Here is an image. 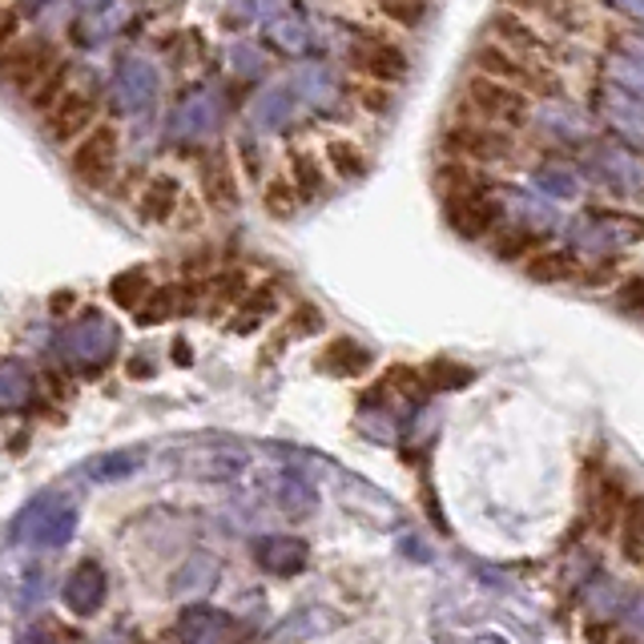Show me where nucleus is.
Listing matches in <instances>:
<instances>
[{"instance_id": "nucleus-16", "label": "nucleus", "mask_w": 644, "mask_h": 644, "mask_svg": "<svg viewBox=\"0 0 644 644\" xmlns=\"http://www.w3.org/2000/svg\"><path fill=\"white\" fill-rule=\"evenodd\" d=\"M226 613L222 608H210V604H190L186 613H178V624H174V633H178L181 644H214L218 636L226 633Z\"/></svg>"}, {"instance_id": "nucleus-25", "label": "nucleus", "mask_w": 644, "mask_h": 644, "mask_svg": "<svg viewBox=\"0 0 644 644\" xmlns=\"http://www.w3.org/2000/svg\"><path fill=\"white\" fill-rule=\"evenodd\" d=\"M295 113V89H270L266 97H258L254 106V126L258 129H283Z\"/></svg>"}, {"instance_id": "nucleus-46", "label": "nucleus", "mask_w": 644, "mask_h": 644, "mask_svg": "<svg viewBox=\"0 0 644 644\" xmlns=\"http://www.w3.org/2000/svg\"><path fill=\"white\" fill-rule=\"evenodd\" d=\"M387 17H395V21H419L423 9H387Z\"/></svg>"}, {"instance_id": "nucleus-12", "label": "nucleus", "mask_w": 644, "mask_h": 644, "mask_svg": "<svg viewBox=\"0 0 644 644\" xmlns=\"http://www.w3.org/2000/svg\"><path fill=\"white\" fill-rule=\"evenodd\" d=\"M572 238H576L584 250H613V246L641 238V230H636V222H621V218H608V214H588L584 222H576Z\"/></svg>"}, {"instance_id": "nucleus-38", "label": "nucleus", "mask_w": 644, "mask_h": 644, "mask_svg": "<svg viewBox=\"0 0 644 644\" xmlns=\"http://www.w3.org/2000/svg\"><path fill=\"white\" fill-rule=\"evenodd\" d=\"M592 516H596V528H601V532H608V528H613V519L621 516V492H616V484H613V479L604 484L601 499L592 504Z\"/></svg>"}, {"instance_id": "nucleus-43", "label": "nucleus", "mask_w": 644, "mask_h": 644, "mask_svg": "<svg viewBox=\"0 0 644 644\" xmlns=\"http://www.w3.org/2000/svg\"><path fill=\"white\" fill-rule=\"evenodd\" d=\"M624 310H633V315H644V278H633V283L624 286L621 295H616Z\"/></svg>"}, {"instance_id": "nucleus-21", "label": "nucleus", "mask_w": 644, "mask_h": 644, "mask_svg": "<svg viewBox=\"0 0 644 644\" xmlns=\"http://www.w3.org/2000/svg\"><path fill=\"white\" fill-rule=\"evenodd\" d=\"M608 77H613L621 93L644 101V44H624L621 53L608 61Z\"/></svg>"}, {"instance_id": "nucleus-2", "label": "nucleus", "mask_w": 644, "mask_h": 644, "mask_svg": "<svg viewBox=\"0 0 644 644\" xmlns=\"http://www.w3.org/2000/svg\"><path fill=\"white\" fill-rule=\"evenodd\" d=\"M467 97V109L484 121V126H524L532 113L528 97L519 93V89H507L499 81H487V77H476V81H467L464 89Z\"/></svg>"}, {"instance_id": "nucleus-6", "label": "nucleus", "mask_w": 644, "mask_h": 644, "mask_svg": "<svg viewBox=\"0 0 644 644\" xmlns=\"http://www.w3.org/2000/svg\"><path fill=\"white\" fill-rule=\"evenodd\" d=\"M117 166V129L113 126H97L89 138L77 146L73 153V174L85 181V186H106L109 174Z\"/></svg>"}, {"instance_id": "nucleus-27", "label": "nucleus", "mask_w": 644, "mask_h": 644, "mask_svg": "<svg viewBox=\"0 0 644 644\" xmlns=\"http://www.w3.org/2000/svg\"><path fill=\"white\" fill-rule=\"evenodd\" d=\"M278 504L290 512V516H310L315 512V504H318V492H315V484H307V479L298 476V472H286L283 476V484H278Z\"/></svg>"}, {"instance_id": "nucleus-8", "label": "nucleus", "mask_w": 644, "mask_h": 644, "mask_svg": "<svg viewBox=\"0 0 644 644\" xmlns=\"http://www.w3.org/2000/svg\"><path fill=\"white\" fill-rule=\"evenodd\" d=\"M218 117H222L218 97H214L210 89H198V93H190L178 109H174V117H169V133L181 141H198V138H206V133L218 129Z\"/></svg>"}, {"instance_id": "nucleus-1", "label": "nucleus", "mask_w": 644, "mask_h": 644, "mask_svg": "<svg viewBox=\"0 0 644 644\" xmlns=\"http://www.w3.org/2000/svg\"><path fill=\"white\" fill-rule=\"evenodd\" d=\"M77 532V507L73 499L44 492L37 496L21 516H17V539H24L29 548H65Z\"/></svg>"}, {"instance_id": "nucleus-22", "label": "nucleus", "mask_w": 644, "mask_h": 644, "mask_svg": "<svg viewBox=\"0 0 644 644\" xmlns=\"http://www.w3.org/2000/svg\"><path fill=\"white\" fill-rule=\"evenodd\" d=\"M318 367L330 370V375H343V379H350V375H359V370L370 367V355L367 347H359V343H350V338H338V343H330L327 355L318 359Z\"/></svg>"}, {"instance_id": "nucleus-10", "label": "nucleus", "mask_w": 644, "mask_h": 644, "mask_svg": "<svg viewBox=\"0 0 644 644\" xmlns=\"http://www.w3.org/2000/svg\"><path fill=\"white\" fill-rule=\"evenodd\" d=\"M447 149H452L455 158L464 161H504L507 153H512V141L499 133V129H484V126H464L455 129V133H447Z\"/></svg>"}, {"instance_id": "nucleus-35", "label": "nucleus", "mask_w": 644, "mask_h": 644, "mask_svg": "<svg viewBox=\"0 0 644 644\" xmlns=\"http://www.w3.org/2000/svg\"><path fill=\"white\" fill-rule=\"evenodd\" d=\"M427 383H432V387H439V392H459V387H467V383H472V370L459 367V363L439 359V363H432V367H427Z\"/></svg>"}, {"instance_id": "nucleus-34", "label": "nucleus", "mask_w": 644, "mask_h": 644, "mask_svg": "<svg viewBox=\"0 0 644 644\" xmlns=\"http://www.w3.org/2000/svg\"><path fill=\"white\" fill-rule=\"evenodd\" d=\"M327 161L338 169V178H363L367 174V161H363V153L350 141H330Z\"/></svg>"}, {"instance_id": "nucleus-3", "label": "nucleus", "mask_w": 644, "mask_h": 644, "mask_svg": "<svg viewBox=\"0 0 644 644\" xmlns=\"http://www.w3.org/2000/svg\"><path fill=\"white\" fill-rule=\"evenodd\" d=\"M584 169L621 198H644V158L628 146H596Z\"/></svg>"}, {"instance_id": "nucleus-45", "label": "nucleus", "mask_w": 644, "mask_h": 644, "mask_svg": "<svg viewBox=\"0 0 644 644\" xmlns=\"http://www.w3.org/2000/svg\"><path fill=\"white\" fill-rule=\"evenodd\" d=\"M234 61H242L238 65V69H242V73H258V69H262V61H258V57H254V49H234Z\"/></svg>"}, {"instance_id": "nucleus-18", "label": "nucleus", "mask_w": 644, "mask_h": 644, "mask_svg": "<svg viewBox=\"0 0 644 644\" xmlns=\"http://www.w3.org/2000/svg\"><path fill=\"white\" fill-rule=\"evenodd\" d=\"M355 61H359L367 73L383 77V81H399V77L407 73V57H403L395 44L379 41V37H367V41H359V49H355Z\"/></svg>"}, {"instance_id": "nucleus-24", "label": "nucleus", "mask_w": 644, "mask_h": 644, "mask_svg": "<svg viewBox=\"0 0 644 644\" xmlns=\"http://www.w3.org/2000/svg\"><path fill=\"white\" fill-rule=\"evenodd\" d=\"M608 117H613V126L621 129V133L644 141V101L641 97H628V93H621V89H613V93H608Z\"/></svg>"}, {"instance_id": "nucleus-11", "label": "nucleus", "mask_w": 644, "mask_h": 644, "mask_svg": "<svg viewBox=\"0 0 644 644\" xmlns=\"http://www.w3.org/2000/svg\"><path fill=\"white\" fill-rule=\"evenodd\" d=\"M113 89H117L121 109L141 113V109H149L153 106V97H158V73H153V65H146V61H121Z\"/></svg>"}, {"instance_id": "nucleus-31", "label": "nucleus", "mask_w": 644, "mask_h": 644, "mask_svg": "<svg viewBox=\"0 0 644 644\" xmlns=\"http://www.w3.org/2000/svg\"><path fill=\"white\" fill-rule=\"evenodd\" d=\"M270 37H275V44H283L286 53H307V44H310V32H307V24H303L298 12L278 17V21L270 24Z\"/></svg>"}, {"instance_id": "nucleus-39", "label": "nucleus", "mask_w": 644, "mask_h": 644, "mask_svg": "<svg viewBox=\"0 0 644 644\" xmlns=\"http://www.w3.org/2000/svg\"><path fill=\"white\" fill-rule=\"evenodd\" d=\"M536 181L544 186L548 194H556V198H568L572 190H576V178H572L568 169H561V166H544L536 174Z\"/></svg>"}, {"instance_id": "nucleus-47", "label": "nucleus", "mask_w": 644, "mask_h": 644, "mask_svg": "<svg viewBox=\"0 0 644 644\" xmlns=\"http://www.w3.org/2000/svg\"><path fill=\"white\" fill-rule=\"evenodd\" d=\"M467 644H504V641H499V636H472Z\"/></svg>"}, {"instance_id": "nucleus-5", "label": "nucleus", "mask_w": 644, "mask_h": 644, "mask_svg": "<svg viewBox=\"0 0 644 644\" xmlns=\"http://www.w3.org/2000/svg\"><path fill=\"white\" fill-rule=\"evenodd\" d=\"M476 65L487 81H499L507 85V89H519V93H528V89H556L552 73H544V69L532 61H519L516 53H507L499 44H484L476 53Z\"/></svg>"}, {"instance_id": "nucleus-32", "label": "nucleus", "mask_w": 644, "mask_h": 644, "mask_svg": "<svg viewBox=\"0 0 644 644\" xmlns=\"http://www.w3.org/2000/svg\"><path fill=\"white\" fill-rule=\"evenodd\" d=\"M528 275L536 283H564V278H576V258H568V254H539L536 262L528 266Z\"/></svg>"}, {"instance_id": "nucleus-33", "label": "nucleus", "mask_w": 644, "mask_h": 644, "mask_svg": "<svg viewBox=\"0 0 644 644\" xmlns=\"http://www.w3.org/2000/svg\"><path fill=\"white\" fill-rule=\"evenodd\" d=\"M65 81H69V65H57L53 73L44 77L37 89L29 93V106H37V109H49V106H61L65 101Z\"/></svg>"}, {"instance_id": "nucleus-42", "label": "nucleus", "mask_w": 644, "mask_h": 644, "mask_svg": "<svg viewBox=\"0 0 644 644\" xmlns=\"http://www.w3.org/2000/svg\"><path fill=\"white\" fill-rule=\"evenodd\" d=\"M21 644H61V633H57L53 621H37L21 633Z\"/></svg>"}, {"instance_id": "nucleus-30", "label": "nucleus", "mask_w": 644, "mask_h": 644, "mask_svg": "<svg viewBox=\"0 0 644 644\" xmlns=\"http://www.w3.org/2000/svg\"><path fill=\"white\" fill-rule=\"evenodd\" d=\"M149 295H153V290H149V283H146V275H141V270H129V275H117L113 278V303H117V307L141 310Z\"/></svg>"}, {"instance_id": "nucleus-14", "label": "nucleus", "mask_w": 644, "mask_h": 644, "mask_svg": "<svg viewBox=\"0 0 644 644\" xmlns=\"http://www.w3.org/2000/svg\"><path fill=\"white\" fill-rule=\"evenodd\" d=\"M201 194L214 210H234L238 206V181H234V166L226 153H206L201 158Z\"/></svg>"}, {"instance_id": "nucleus-7", "label": "nucleus", "mask_w": 644, "mask_h": 644, "mask_svg": "<svg viewBox=\"0 0 644 644\" xmlns=\"http://www.w3.org/2000/svg\"><path fill=\"white\" fill-rule=\"evenodd\" d=\"M106 568L97 561H81L69 576H65V608L77 616H97L101 613V604H106Z\"/></svg>"}, {"instance_id": "nucleus-41", "label": "nucleus", "mask_w": 644, "mask_h": 644, "mask_svg": "<svg viewBox=\"0 0 644 644\" xmlns=\"http://www.w3.org/2000/svg\"><path fill=\"white\" fill-rule=\"evenodd\" d=\"M169 310H174V290H153L146 307L138 310V323H141V327H153L158 318L169 315Z\"/></svg>"}, {"instance_id": "nucleus-37", "label": "nucleus", "mask_w": 644, "mask_h": 644, "mask_svg": "<svg viewBox=\"0 0 644 644\" xmlns=\"http://www.w3.org/2000/svg\"><path fill=\"white\" fill-rule=\"evenodd\" d=\"M295 190L303 194V198H315V194H323V166H318L315 158H295Z\"/></svg>"}, {"instance_id": "nucleus-26", "label": "nucleus", "mask_w": 644, "mask_h": 644, "mask_svg": "<svg viewBox=\"0 0 644 644\" xmlns=\"http://www.w3.org/2000/svg\"><path fill=\"white\" fill-rule=\"evenodd\" d=\"M138 464L141 459L133 452H106V455H97V459H89L85 472H89L97 484H121V479H129L138 472Z\"/></svg>"}, {"instance_id": "nucleus-20", "label": "nucleus", "mask_w": 644, "mask_h": 644, "mask_svg": "<svg viewBox=\"0 0 644 644\" xmlns=\"http://www.w3.org/2000/svg\"><path fill=\"white\" fill-rule=\"evenodd\" d=\"M32 387H37L32 370L24 367L21 359H4V367H0V407H4V412H21V407H29Z\"/></svg>"}, {"instance_id": "nucleus-17", "label": "nucleus", "mask_w": 644, "mask_h": 644, "mask_svg": "<svg viewBox=\"0 0 644 644\" xmlns=\"http://www.w3.org/2000/svg\"><path fill=\"white\" fill-rule=\"evenodd\" d=\"M93 117H97L93 97H89V93H65L61 106H57L53 113H49V133H53L57 141L77 138L81 129L93 126Z\"/></svg>"}, {"instance_id": "nucleus-15", "label": "nucleus", "mask_w": 644, "mask_h": 644, "mask_svg": "<svg viewBox=\"0 0 644 644\" xmlns=\"http://www.w3.org/2000/svg\"><path fill=\"white\" fill-rule=\"evenodd\" d=\"M496 201L484 198V194H467V198H452L447 201V222H452L455 234L464 238H479L487 226L496 222Z\"/></svg>"}, {"instance_id": "nucleus-9", "label": "nucleus", "mask_w": 644, "mask_h": 644, "mask_svg": "<svg viewBox=\"0 0 644 644\" xmlns=\"http://www.w3.org/2000/svg\"><path fill=\"white\" fill-rule=\"evenodd\" d=\"M307 561L310 548L295 536H266L254 544V564L270 572V576H298V572L307 568Z\"/></svg>"}, {"instance_id": "nucleus-44", "label": "nucleus", "mask_w": 644, "mask_h": 644, "mask_svg": "<svg viewBox=\"0 0 644 644\" xmlns=\"http://www.w3.org/2000/svg\"><path fill=\"white\" fill-rule=\"evenodd\" d=\"M295 323H298V327L290 330V338L315 335V330L323 327V315H318V310H310V307H303V310H298V315H295Z\"/></svg>"}, {"instance_id": "nucleus-13", "label": "nucleus", "mask_w": 644, "mask_h": 644, "mask_svg": "<svg viewBox=\"0 0 644 644\" xmlns=\"http://www.w3.org/2000/svg\"><path fill=\"white\" fill-rule=\"evenodd\" d=\"M53 69H57V61L44 44H24V49L4 57V77H9L17 89H24V93H32Z\"/></svg>"}, {"instance_id": "nucleus-28", "label": "nucleus", "mask_w": 644, "mask_h": 644, "mask_svg": "<svg viewBox=\"0 0 644 644\" xmlns=\"http://www.w3.org/2000/svg\"><path fill=\"white\" fill-rule=\"evenodd\" d=\"M624 528H621V548L628 564H644V499H633L624 507Z\"/></svg>"}, {"instance_id": "nucleus-40", "label": "nucleus", "mask_w": 644, "mask_h": 644, "mask_svg": "<svg viewBox=\"0 0 644 644\" xmlns=\"http://www.w3.org/2000/svg\"><path fill=\"white\" fill-rule=\"evenodd\" d=\"M295 181L286 186V181H275L270 190H266V210L270 214H278V218H290L295 214Z\"/></svg>"}, {"instance_id": "nucleus-4", "label": "nucleus", "mask_w": 644, "mask_h": 644, "mask_svg": "<svg viewBox=\"0 0 644 644\" xmlns=\"http://www.w3.org/2000/svg\"><path fill=\"white\" fill-rule=\"evenodd\" d=\"M117 327L109 323L106 315H97V310H89V315L81 318V323H73V327L61 335V350L69 355V359L77 363V367H106L109 355L117 350Z\"/></svg>"}, {"instance_id": "nucleus-29", "label": "nucleus", "mask_w": 644, "mask_h": 644, "mask_svg": "<svg viewBox=\"0 0 644 644\" xmlns=\"http://www.w3.org/2000/svg\"><path fill=\"white\" fill-rule=\"evenodd\" d=\"M214 581H218V561H214V556H206V552H194V561L178 572V584H174V592H190V588L201 592V588H210Z\"/></svg>"}, {"instance_id": "nucleus-36", "label": "nucleus", "mask_w": 644, "mask_h": 644, "mask_svg": "<svg viewBox=\"0 0 644 644\" xmlns=\"http://www.w3.org/2000/svg\"><path fill=\"white\" fill-rule=\"evenodd\" d=\"M298 93H307L310 101H327V97L335 93V81H330V73L323 65H310V69L298 73Z\"/></svg>"}, {"instance_id": "nucleus-19", "label": "nucleus", "mask_w": 644, "mask_h": 644, "mask_svg": "<svg viewBox=\"0 0 644 644\" xmlns=\"http://www.w3.org/2000/svg\"><path fill=\"white\" fill-rule=\"evenodd\" d=\"M492 32L499 37V49L516 53L519 61L536 65L539 57H544V41H539L536 32H532L524 21H516V17H496V21H492Z\"/></svg>"}, {"instance_id": "nucleus-23", "label": "nucleus", "mask_w": 644, "mask_h": 644, "mask_svg": "<svg viewBox=\"0 0 644 644\" xmlns=\"http://www.w3.org/2000/svg\"><path fill=\"white\" fill-rule=\"evenodd\" d=\"M174 206H178V181L174 178H153L146 186V194H141V218H146L149 226L166 222L169 214H174Z\"/></svg>"}]
</instances>
